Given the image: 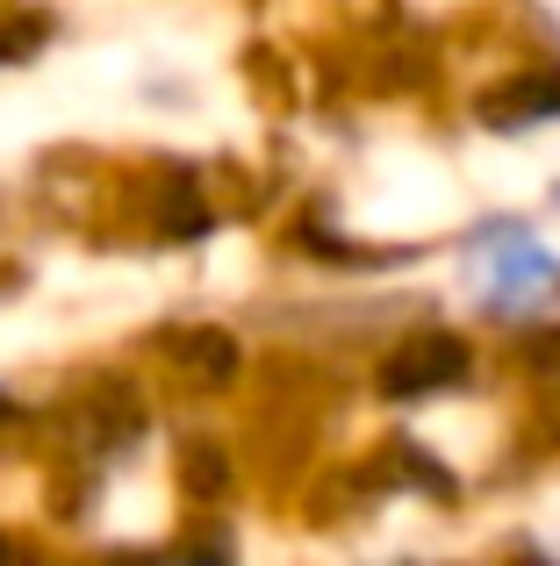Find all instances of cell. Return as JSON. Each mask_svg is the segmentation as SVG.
<instances>
[{"instance_id":"1","label":"cell","mask_w":560,"mask_h":566,"mask_svg":"<svg viewBox=\"0 0 560 566\" xmlns=\"http://www.w3.org/2000/svg\"><path fill=\"white\" fill-rule=\"evenodd\" d=\"M460 374H467V345L460 337H409V345L381 366V387H388L395 401H409V395H432V387H446Z\"/></svg>"},{"instance_id":"2","label":"cell","mask_w":560,"mask_h":566,"mask_svg":"<svg viewBox=\"0 0 560 566\" xmlns=\"http://www.w3.org/2000/svg\"><path fill=\"white\" fill-rule=\"evenodd\" d=\"M525 115H560V80H518L489 94V123H525Z\"/></svg>"},{"instance_id":"3","label":"cell","mask_w":560,"mask_h":566,"mask_svg":"<svg viewBox=\"0 0 560 566\" xmlns=\"http://www.w3.org/2000/svg\"><path fill=\"white\" fill-rule=\"evenodd\" d=\"M180 359L195 366L201 380H224L230 374V337H180Z\"/></svg>"},{"instance_id":"4","label":"cell","mask_w":560,"mask_h":566,"mask_svg":"<svg viewBox=\"0 0 560 566\" xmlns=\"http://www.w3.org/2000/svg\"><path fill=\"white\" fill-rule=\"evenodd\" d=\"M115 566H173V559H115Z\"/></svg>"},{"instance_id":"5","label":"cell","mask_w":560,"mask_h":566,"mask_svg":"<svg viewBox=\"0 0 560 566\" xmlns=\"http://www.w3.org/2000/svg\"><path fill=\"white\" fill-rule=\"evenodd\" d=\"M0 566H14V553H8V545H0Z\"/></svg>"}]
</instances>
